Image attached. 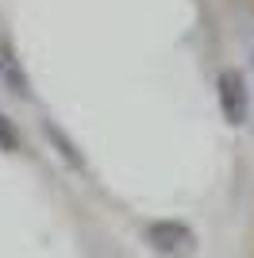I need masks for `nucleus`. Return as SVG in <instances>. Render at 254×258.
Listing matches in <instances>:
<instances>
[{"instance_id": "obj_3", "label": "nucleus", "mask_w": 254, "mask_h": 258, "mask_svg": "<svg viewBox=\"0 0 254 258\" xmlns=\"http://www.w3.org/2000/svg\"><path fill=\"white\" fill-rule=\"evenodd\" d=\"M0 81L8 85V93H16L20 100L31 97V85H27V74H23L20 58H16V50H12L8 39H0Z\"/></svg>"}, {"instance_id": "obj_4", "label": "nucleus", "mask_w": 254, "mask_h": 258, "mask_svg": "<svg viewBox=\"0 0 254 258\" xmlns=\"http://www.w3.org/2000/svg\"><path fill=\"white\" fill-rule=\"evenodd\" d=\"M46 135H50V143L58 147V154H62V158L70 162L74 170H81V166H85V158H81V151L74 147V139H66V135H62L58 127H54V123H46Z\"/></svg>"}, {"instance_id": "obj_2", "label": "nucleus", "mask_w": 254, "mask_h": 258, "mask_svg": "<svg viewBox=\"0 0 254 258\" xmlns=\"http://www.w3.org/2000/svg\"><path fill=\"white\" fill-rule=\"evenodd\" d=\"M216 104H220L223 119L231 123V127H243L246 116H250V89H246V77L239 70H220L216 77Z\"/></svg>"}, {"instance_id": "obj_1", "label": "nucleus", "mask_w": 254, "mask_h": 258, "mask_svg": "<svg viewBox=\"0 0 254 258\" xmlns=\"http://www.w3.org/2000/svg\"><path fill=\"white\" fill-rule=\"evenodd\" d=\"M143 239L158 258H189L197 250V231L181 220H154V224H147Z\"/></svg>"}, {"instance_id": "obj_5", "label": "nucleus", "mask_w": 254, "mask_h": 258, "mask_svg": "<svg viewBox=\"0 0 254 258\" xmlns=\"http://www.w3.org/2000/svg\"><path fill=\"white\" fill-rule=\"evenodd\" d=\"M0 151H20V131H16V123H12L4 112H0Z\"/></svg>"}]
</instances>
